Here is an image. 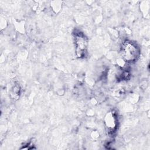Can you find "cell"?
Returning <instances> with one entry per match:
<instances>
[{
  "label": "cell",
  "instance_id": "cell-1",
  "mask_svg": "<svg viewBox=\"0 0 150 150\" xmlns=\"http://www.w3.org/2000/svg\"><path fill=\"white\" fill-rule=\"evenodd\" d=\"M121 52L122 58L127 62H133L139 56L138 47L135 43L130 40H125L122 43Z\"/></svg>",
  "mask_w": 150,
  "mask_h": 150
},
{
  "label": "cell",
  "instance_id": "cell-2",
  "mask_svg": "<svg viewBox=\"0 0 150 150\" xmlns=\"http://www.w3.org/2000/svg\"><path fill=\"white\" fill-rule=\"evenodd\" d=\"M76 55L79 58L86 57L87 54V38L80 31L74 33Z\"/></svg>",
  "mask_w": 150,
  "mask_h": 150
},
{
  "label": "cell",
  "instance_id": "cell-3",
  "mask_svg": "<svg viewBox=\"0 0 150 150\" xmlns=\"http://www.w3.org/2000/svg\"><path fill=\"white\" fill-rule=\"evenodd\" d=\"M105 124L109 129L113 130L117 124V119L112 112H110L105 117Z\"/></svg>",
  "mask_w": 150,
  "mask_h": 150
}]
</instances>
